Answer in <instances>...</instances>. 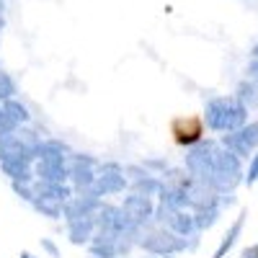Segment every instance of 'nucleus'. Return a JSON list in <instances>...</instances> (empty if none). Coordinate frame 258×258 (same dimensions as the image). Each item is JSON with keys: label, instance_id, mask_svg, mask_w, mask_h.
<instances>
[{"label": "nucleus", "instance_id": "16", "mask_svg": "<svg viewBox=\"0 0 258 258\" xmlns=\"http://www.w3.org/2000/svg\"><path fill=\"white\" fill-rule=\"evenodd\" d=\"M238 96L243 103H245V109L250 111V109H258V85L255 83H240L238 85Z\"/></svg>", "mask_w": 258, "mask_h": 258}, {"label": "nucleus", "instance_id": "14", "mask_svg": "<svg viewBox=\"0 0 258 258\" xmlns=\"http://www.w3.org/2000/svg\"><path fill=\"white\" fill-rule=\"evenodd\" d=\"M132 186V191H137V194H145V197H158L160 194V188H163V178L160 176H145V178H140V181H135V183H129Z\"/></svg>", "mask_w": 258, "mask_h": 258}, {"label": "nucleus", "instance_id": "13", "mask_svg": "<svg viewBox=\"0 0 258 258\" xmlns=\"http://www.w3.org/2000/svg\"><path fill=\"white\" fill-rule=\"evenodd\" d=\"M3 106V111L18 124V126H26L29 121H31V111H29V106L24 103V101H18V98H8V101H3L0 103Z\"/></svg>", "mask_w": 258, "mask_h": 258}, {"label": "nucleus", "instance_id": "22", "mask_svg": "<svg viewBox=\"0 0 258 258\" xmlns=\"http://www.w3.org/2000/svg\"><path fill=\"white\" fill-rule=\"evenodd\" d=\"M248 80L258 85V57H253V62L248 64Z\"/></svg>", "mask_w": 258, "mask_h": 258}, {"label": "nucleus", "instance_id": "6", "mask_svg": "<svg viewBox=\"0 0 258 258\" xmlns=\"http://www.w3.org/2000/svg\"><path fill=\"white\" fill-rule=\"evenodd\" d=\"M220 145L230 150L232 155H238L240 160H250V155L258 150V119L243 124L230 135H220Z\"/></svg>", "mask_w": 258, "mask_h": 258}, {"label": "nucleus", "instance_id": "2", "mask_svg": "<svg viewBox=\"0 0 258 258\" xmlns=\"http://www.w3.org/2000/svg\"><path fill=\"white\" fill-rule=\"evenodd\" d=\"M137 245L150 253V255H160V258H170V255H176V253H183V250H194L199 245V238H178V235H173L170 230L160 227V225H147L142 227L140 232V240Z\"/></svg>", "mask_w": 258, "mask_h": 258}, {"label": "nucleus", "instance_id": "11", "mask_svg": "<svg viewBox=\"0 0 258 258\" xmlns=\"http://www.w3.org/2000/svg\"><path fill=\"white\" fill-rule=\"evenodd\" d=\"M96 232V217H85V220H75L68 222V238L73 245H88Z\"/></svg>", "mask_w": 258, "mask_h": 258}, {"label": "nucleus", "instance_id": "5", "mask_svg": "<svg viewBox=\"0 0 258 258\" xmlns=\"http://www.w3.org/2000/svg\"><path fill=\"white\" fill-rule=\"evenodd\" d=\"M129 188V178L124 173V165L116 163V160H106V163H98L96 168V186L93 191L98 197H116V194H124Z\"/></svg>", "mask_w": 258, "mask_h": 258}, {"label": "nucleus", "instance_id": "7", "mask_svg": "<svg viewBox=\"0 0 258 258\" xmlns=\"http://www.w3.org/2000/svg\"><path fill=\"white\" fill-rule=\"evenodd\" d=\"M96 168H98V160L93 155H80V153H73L70 155V186L75 194H83V191H91L96 186Z\"/></svg>", "mask_w": 258, "mask_h": 258}, {"label": "nucleus", "instance_id": "25", "mask_svg": "<svg viewBox=\"0 0 258 258\" xmlns=\"http://www.w3.org/2000/svg\"><path fill=\"white\" fill-rule=\"evenodd\" d=\"M253 57H258V44H255V47H253Z\"/></svg>", "mask_w": 258, "mask_h": 258}, {"label": "nucleus", "instance_id": "17", "mask_svg": "<svg viewBox=\"0 0 258 258\" xmlns=\"http://www.w3.org/2000/svg\"><path fill=\"white\" fill-rule=\"evenodd\" d=\"M11 188H13V194L18 199H24V202H29L31 204V199H34V181H11Z\"/></svg>", "mask_w": 258, "mask_h": 258}, {"label": "nucleus", "instance_id": "26", "mask_svg": "<svg viewBox=\"0 0 258 258\" xmlns=\"http://www.w3.org/2000/svg\"><path fill=\"white\" fill-rule=\"evenodd\" d=\"M145 258H160V255H145Z\"/></svg>", "mask_w": 258, "mask_h": 258}, {"label": "nucleus", "instance_id": "15", "mask_svg": "<svg viewBox=\"0 0 258 258\" xmlns=\"http://www.w3.org/2000/svg\"><path fill=\"white\" fill-rule=\"evenodd\" d=\"M31 207H34L39 214L49 217V220H62V204H57V202H49V199L34 197V199H31Z\"/></svg>", "mask_w": 258, "mask_h": 258}, {"label": "nucleus", "instance_id": "1", "mask_svg": "<svg viewBox=\"0 0 258 258\" xmlns=\"http://www.w3.org/2000/svg\"><path fill=\"white\" fill-rule=\"evenodd\" d=\"M202 124L209 132L230 135L243 124H248V109L238 96H214L204 103Z\"/></svg>", "mask_w": 258, "mask_h": 258}, {"label": "nucleus", "instance_id": "3", "mask_svg": "<svg viewBox=\"0 0 258 258\" xmlns=\"http://www.w3.org/2000/svg\"><path fill=\"white\" fill-rule=\"evenodd\" d=\"M243 176H245L243 160L220 145L217 147V155H214V168H212L209 188L217 191V194H235V188L243 183Z\"/></svg>", "mask_w": 258, "mask_h": 258}, {"label": "nucleus", "instance_id": "20", "mask_svg": "<svg viewBox=\"0 0 258 258\" xmlns=\"http://www.w3.org/2000/svg\"><path fill=\"white\" fill-rule=\"evenodd\" d=\"M16 129H18V124L3 111V106H0V142H3L6 137H11L13 132H16Z\"/></svg>", "mask_w": 258, "mask_h": 258}, {"label": "nucleus", "instance_id": "8", "mask_svg": "<svg viewBox=\"0 0 258 258\" xmlns=\"http://www.w3.org/2000/svg\"><path fill=\"white\" fill-rule=\"evenodd\" d=\"M121 212L126 214L132 222H137L140 227H147L153 225V214H155V202L145 197V194H129V197H124V202L119 204Z\"/></svg>", "mask_w": 258, "mask_h": 258}, {"label": "nucleus", "instance_id": "18", "mask_svg": "<svg viewBox=\"0 0 258 258\" xmlns=\"http://www.w3.org/2000/svg\"><path fill=\"white\" fill-rule=\"evenodd\" d=\"M8 98H16V83L8 73H0V103Z\"/></svg>", "mask_w": 258, "mask_h": 258}, {"label": "nucleus", "instance_id": "9", "mask_svg": "<svg viewBox=\"0 0 258 258\" xmlns=\"http://www.w3.org/2000/svg\"><path fill=\"white\" fill-rule=\"evenodd\" d=\"M173 140L178 147H194L204 140V124L202 119H194V116H186V119H176L173 121Z\"/></svg>", "mask_w": 258, "mask_h": 258}, {"label": "nucleus", "instance_id": "23", "mask_svg": "<svg viewBox=\"0 0 258 258\" xmlns=\"http://www.w3.org/2000/svg\"><path fill=\"white\" fill-rule=\"evenodd\" d=\"M240 258H258V245H245L240 250Z\"/></svg>", "mask_w": 258, "mask_h": 258}, {"label": "nucleus", "instance_id": "4", "mask_svg": "<svg viewBox=\"0 0 258 258\" xmlns=\"http://www.w3.org/2000/svg\"><path fill=\"white\" fill-rule=\"evenodd\" d=\"M217 147H220V142H214V140H202L199 145H194V147L186 150L183 165H186L188 176H191L194 181H199V183H207V186H209Z\"/></svg>", "mask_w": 258, "mask_h": 258}, {"label": "nucleus", "instance_id": "24", "mask_svg": "<svg viewBox=\"0 0 258 258\" xmlns=\"http://www.w3.org/2000/svg\"><path fill=\"white\" fill-rule=\"evenodd\" d=\"M21 258H36L34 253H29V250H24V253H21Z\"/></svg>", "mask_w": 258, "mask_h": 258}, {"label": "nucleus", "instance_id": "10", "mask_svg": "<svg viewBox=\"0 0 258 258\" xmlns=\"http://www.w3.org/2000/svg\"><path fill=\"white\" fill-rule=\"evenodd\" d=\"M245 220H248V212L243 209L238 217L232 220V225L225 230V235H222V240H220V245H217V250H214V255L212 258H227V253L238 245V240H240V235H243V227H245Z\"/></svg>", "mask_w": 258, "mask_h": 258}, {"label": "nucleus", "instance_id": "21", "mask_svg": "<svg viewBox=\"0 0 258 258\" xmlns=\"http://www.w3.org/2000/svg\"><path fill=\"white\" fill-rule=\"evenodd\" d=\"M41 250H44L49 258H59V255H62L59 248H57V243H54L52 238H41Z\"/></svg>", "mask_w": 258, "mask_h": 258}, {"label": "nucleus", "instance_id": "12", "mask_svg": "<svg viewBox=\"0 0 258 258\" xmlns=\"http://www.w3.org/2000/svg\"><path fill=\"white\" fill-rule=\"evenodd\" d=\"M222 207H220V197L214 199V202H209V204H204V207H199V209H194V222H197V230L202 232V230H209V227H214L217 225V220L222 217Z\"/></svg>", "mask_w": 258, "mask_h": 258}, {"label": "nucleus", "instance_id": "27", "mask_svg": "<svg viewBox=\"0 0 258 258\" xmlns=\"http://www.w3.org/2000/svg\"><path fill=\"white\" fill-rule=\"evenodd\" d=\"M0 29H3V18H0Z\"/></svg>", "mask_w": 258, "mask_h": 258}, {"label": "nucleus", "instance_id": "19", "mask_svg": "<svg viewBox=\"0 0 258 258\" xmlns=\"http://www.w3.org/2000/svg\"><path fill=\"white\" fill-rule=\"evenodd\" d=\"M243 183H245V186H255V183H258V150H255V153L250 155V160H248Z\"/></svg>", "mask_w": 258, "mask_h": 258}]
</instances>
